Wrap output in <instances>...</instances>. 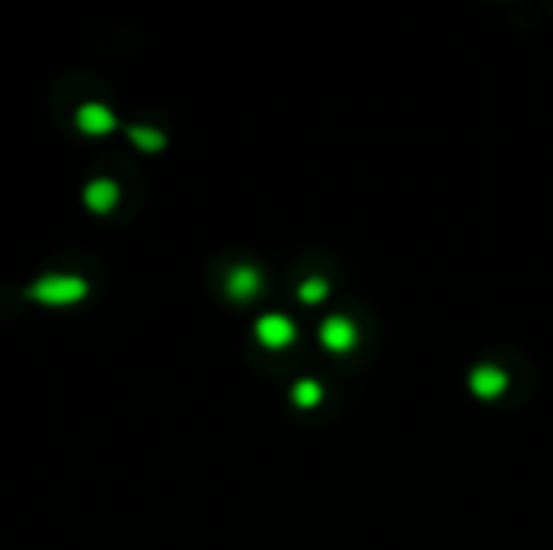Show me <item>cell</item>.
<instances>
[{
	"label": "cell",
	"instance_id": "6da1fadb",
	"mask_svg": "<svg viewBox=\"0 0 553 550\" xmlns=\"http://www.w3.org/2000/svg\"><path fill=\"white\" fill-rule=\"evenodd\" d=\"M26 295L39 305H75L88 295V282L78 279V275H43V279H36L30 288H26Z\"/></svg>",
	"mask_w": 553,
	"mask_h": 550
},
{
	"label": "cell",
	"instance_id": "277c9868",
	"mask_svg": "<svg viewBox=\"0 0 553 550\" xmlns=\"http://www.w3.org/2000/svg\"><path fill=\"white\" fill-rule=\"evenodd\" d=\"M469 389H473L476 398H499L508 389V373L502 366H492V363H479L473 373H469Z\"/></svg>",
	"mask_w": 553,
	"mask_h": 550
},
{
	"label": "cell",
	"instance_id": "3957f363",
	"mask_svg": "<svg viewBox=\"0 0 553 550\" xmlns=\"http://www.w3.org/2000/svg\"><path fill=\"white\" fill-rule=\"evenodd\" d=\"M317 337H321V347L330 353H350L359 343V330L347 314H330L321 330H317Z\"/></svg>",
	"mask_w": 553,
	"mask_h": 550
},
{
	"label": "cell",
	"instance_id": "ba28073f",
	"mask_svg": "<svg viewBox=\"0 0 553 550\" xmlns=\"http://www.w3.org/2000/svg\"><path fill=\"white\" fill-rule=\"evenodd\" d=\"M292 402L298 408H317L324 402V385L317 379H298L292 385Z\"/></svg>",
	"mask_w": 553,
	"mask_h": 550
},
{
	"label": "cell",
	"instance_id": "7a4b0ae2",
	"mask_svg": "<svg viewBox=\"0 0 553 550\" xmlns=\"http://www.w3.org/2000/svg\"><path fill=\"white\" fill-rule=\"evenodd\" d=\"M295 337H298V327H295L292 318H288V314L272 311V314H262V318L256 321V340L266 350H285V347H292Z\"/></svg>",
	"mask_w": 553,
	"mask_h": 550
},
{
	"label": "cell",
	"instance_id": "8992f818",
	"mask_svg": "<svg viewBox=\"0 0 553 550\" xmlns=\"http://www.w3.org/2000/svg\"><path fill=\"white\" fill-rule=\"evenodd\" d=\"M262 292V275L253 266H237L227 275V295L233 301H253Z\"/></svg>",
	"mask_w": 553,
	"mask_h": 550
},
{
	"label": "cell",
	"instance_id": "30bf717a",
	"mask_svg": "<svg viewBox=\"0 0 553 550\" xmlns=\"http://www.w3.org/2000/svg\"><path fill=\"white\" fill-rule=\"evenodd\" d=\"M327 295H330V282L321 279V275H314V279H304L301 288H298L301 305H321Z\"/></svg>",
	"mask_w": 553,
	"mask_h": 550
},
{
	"label": "cell",
	"instance_id": "5b68a950",
	"mask_svg": "<svg viewBox=\"0 0 553 550\" xmlns=\"http://www.w3.org/2000/svg\"><path fill=\"white\" fill-rule=\"evenodd\" d=\"M75 123H78V130L88 133V136H107V133L117 130L114 110L104 107V104H81L78 114H75Z\"/></svg>",
	"mask_w": 553,
	"mask_h": 550
},
{
	"label": "cell",
	"instance_id": "52a82bcc",
	"mask_svg": "<svg viewBox=\"0 0 553 550\" xmlns=\"http://www.w3.org/2000/svg\"><path fill=\"white\" fill-rule=\"evenodd\" d=\"M117 198H120V188L110 182V178H94V182H88V188H85V204L94 214L114 211Z\"/></svg>",
	"mask_w": 553,
	"mask_h": 550
},
{
	"label": "cell",
	"instance_id": "9c48e42d",
	"mask_svg": "<svg viewBox=\"0 0 553 550\" xmlns=\"http://www.w3.org/2000/svg\"><path fill=\"white\" fill-rule=\"evenodd\" d=\"M127 136L133 140L136 149H143V153H159V149L165 146V136L159 130H152V127H130Z\"/></svg>",
	"mask_w": 553,
	"mask_h": 550
}]
</instances>
